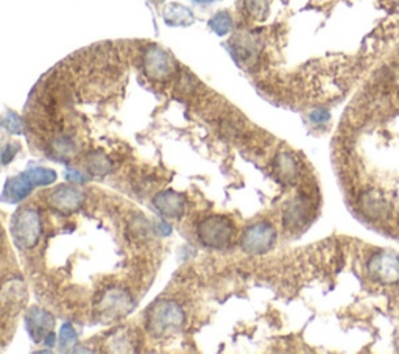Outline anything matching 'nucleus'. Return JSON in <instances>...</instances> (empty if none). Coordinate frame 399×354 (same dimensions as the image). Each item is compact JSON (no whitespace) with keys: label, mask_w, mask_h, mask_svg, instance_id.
Listing matches in <instances>:
<instances>
[{"label":"nucleus","mask_w":399,"mask_h":354,"mask_svg":"<svg viewBox=\"0 0 399 354\" xmlns=\"http://www.w3.org/2000/svg\"><path fill=\"white\" fill-rule=\"evenodd\" d=\"M184 324L186 312L175 300L170 298L156 300L145 314L147 333L158 338L178 334Z\"/></svg>","instance_id":"f257e3e1"},{"label":"nucleus","mask_w":399,"mask_h":354,"mask_svg":"<svg viewBox=\"0 0 399 354\" xmlns=\"http://www.w3.org/2000/svg\"><path fill=\"white\" fill-rule=\"evenodd\" d=\"M13 242L20 250H33L38 247L42 236V219L33 206H22L11 217Z\"/></svg>","instance_id":"f03ea898"},{"label":"nucleus","mask_w":399,"mask_h":354,"mask_svg":"<svg viewBox=\"0 0 399 354\" xmlns=\"http://www.w3.org/2000/svg\"><path fill=\"white\" fill-rule=\"evenodd\" d=\"M234 236V222L230 217L220 216V214L204 217L197 226V238L206 248L225 250L231 245Z\"/></svg>","instance_id":"7ed1b4c3"},{"label":"nucleus","mask_w":399,"mask_h":354,"mask_svg":"<svg viewBox=\"0 0 399 354\" xmlns=\"http://www.w3.org/2000/svg\"><path fill=\"white\" fill-rule=\"evenodd\" d=\"M276 228L267 220H259L245 228L240 236V248L248 255H265L275 247Z\"/></svg>","instance_id":"20e7f679"},{"label":"nucleus","mask_w":399,"mask_h":354,"mask_svg":"<svg viewBox=\"0 0 399 354\" xmlns=\"http://www.w3.org/2000/svg\"><path fill=\"white\" fill-rule=\"evenodd\" d=\"M133 307V298L123 287L111 286L102 291L100 297L95 301V311L102 320H117L127 315Z\"/></svg>","instance_id":"39448f33"},{"label":"nucleus","mask_w":399,"mask_h":354,"mask_svg":"<svg viewBox=\"0 0 399 354\" xmlns=\"http://www.w3.org/2000/svg\"><path fill=\"white\" fill-rule=\"evenodd\" d=\"M315 203L307 193H301L287 203L283 209V225L286 230L301 231L314 219Z\"/></svg>","instance_id":"423d86ee"},{"label":"nucleus","mask_w":399,"mask_h":354,"mask_svg":"<svg viewBox=\"0 0 399 354\" xmlns=\"http://www.w3.org/2000/svg\"><path fill=\"white\" fill-rule=\"evenodd\" d=\"M85 194L81 193L75 184H61L55 189H51L46 195V200L50 209L61 214V216H70L77 212L85 205Z\"/></svg>","instance_id":"0eeeda50"},{"label":"nucleus","mask_w":399,"mask_h":354,"mask_svg":"<svg viewBox=\"0 0 399 354\" xmlns=\"http://www.w3.org/2000/svg\"><path fill=\"white\" fill-rule=\"evenodd\" d=\"M142 64L147 75L153 80H167L175 71L172 56L156 46H152L144 51Z\"/></svg>","instance_id":"6e6552de"},{"label":"nucleus","mask_w":399,"mask_h":354,"mask_svg":"<svg viewBox=\"0 0 399 354\" xmlns=\"http://www.w3.org/2000/svg\"><path fill=\"white\" fill-rule=\"evenodd\" d=\"M154 209H156L161 216L170 217V219H180L184 212H186L188 200L183 194L176 193V190L167 189L161 190L152 200Z\"/></svg>","instance_id":"1a4fd4ad"},{"label":"nucleus","mask_w":399,"mask_h":354,"mask_svg":"<svg viewBox=\"0 0 399 354\" xmlns=\"http://www.w3.org/2000/svg\"><path fill=\"white\" fill-rule=\"evenodd\" d=\"M55 324L54 315L47 312L46 309L41 307H32L30 311L25 314V328L28 331V334L33 338V342L39 343L44 341L51 328Z\"/></svg>","instance_id":"9d476101"},{"label":"nucleus","mask_w":399,"mask_h":354,"mask_svg":"<svg viewBox=\"0 0 399 354\" xmlns=\"http://www.w3.org/2000/svg\"><path fill=\"white\" fill-rule=\"evenodd\" d=\"M273 172L284 184H295L300 180L301 166L298 158L290 152H279L273 161Z\"/></svg>","instance_id":"9b49d317"},{"label":"nucleus","mask_w":399,"mask_h":354,"mask_svg":"<svg viewBox=\"0 0 399 354\" xmlns=\"http://www.w3.org/2000/svg\"><path fill=\"white\" fill-rule=\"evenodd\" d=\"M33 184L27 178L25 173L13 176L6 181L4 188V202L6 203H19L33 193Z\"/></svg>","instance_id":"f8f14e48"},{"label":"nucleus","mask_w":399,"mask_h":354,"mask_svg":"<svg viewBox=\"0 0 399 354\" xmlns=\"http://www.w3.org/2000/svg\"><path fill=\"white\" fill-rule=\"evenodd\" d=\"M85 167L90 175L103 176L113 171V161L109 159V157L105 152L92 150L86 154Z\"/></svg>","instance_id":"ddd939ff"},{"label":"nucleus","mask_w":399,"mask_h":354,"mask_svg":"<svg viewBox=\"0 0 399 354\" xmlns=\"http://www.w3.org/2000/svg\"><path fill=\"white\" fill-rule=\"evenodd\" d=\"M50 154L60 161H69L73 154H77V144L68 135H58L49 144Z\"/></svg>","instance_id":"4468645a"},{"label":"nucleus","mask_w":399,"mask_h":354,"mask_svg":"<svg viewBox=\"0 0 399 354\" xmlns=\"http://www.w3.org/2000/svg\"><path fill=\"white\" fill-rule=\"evenodd\" d=\"M25 176L33 186H50L56 181V172L51 171V169H46V167H33L28 169L25 172Z\"/></svg>","instance_id":"2eb2a0df"},{"label":"nucleus","mask_w":399,"mask_h":354,"mask_svg":"<svg viewBox=\"0 0 399 354\" xmlns=\"http://www.w3.org/2000/svg\"><path fill=\"white\" fill-rule=\"evenodd\" d=\"M209 25L214 32H216L217 35L220 36H223L226 33H230L231 30V27H233V19L231 16L228 13H217L216 16H214L209 22Z\"/></svg>","instance_id":"dca6fc26"},{"label":"nucleus","mask_w":399,"mask_h":354,"mask_svg":"<svg viewBox=\"0 0 399 354\" xmlns=\"http://www.w3.org/2000/svg\"><path fill=\"white\" fill-rule=\"evenodd\" d=\"M77 343V331L75 328L72 326V323H64L61 326V333H60V346L63 351L70 350L73 345Z\"/></svg>","instance_id":"f3484780"},{"label":"nucleus","mask_w":399,"mask_h":354,"mask_svg":"<svg viewBox=\"0 0 399 354\" xmlns=\"http://www.w3.org/2000/svg\"><path fill=\"white\" fill-rule=\"evenodd\" d=\"M247 11L254 18H262L269 10V0H247Z\"/></svg>","instance_id":"a211bd4d"},{"label":"nucleus","mask_w":399,"mask_h":354,"mask_svg":"<svg viewBox=\"0 0 399 354\" xmlns=\"http://www.w3.org/2000/svg\"><path fill=\"white\" fill-rule=\"evenodd\" d=\"M4 127L8 130L11 135H20V133H24V122L13 113L6 114V117L4 119Z\"/></svg>","instance_id":"6ab92c4d"},{"label":"nucleus","mask_w":399,"mask_h":354,"mask_svg":"<svg viewBox=\"0 0 399 354\" xmlns=\"http://www.w3.org/2000/svg\"><path fill=\"white\" fill-rule=\"evenodd\" d=\"M64 176H66V180H68L72 184H85V183L90 181V175L85 173V172H80V171H77V169H68Z\"/></svg>","instance_id":"aec40b11"},{"label":"nucleus","mask_w":399,"mask_h":354,"mask_svg":"<svg viewBox=\"0 0 399 354\" xmlns=\"http://www.w3.org/2000/svg\"><path fill=\"white\" fill-rule=\"evenodd\" d=\"M19 150V145L18 144H5L4 149H2V159H4V164L6 166L8 162L14 158V154L18 153Z\"/></svg>","instance_id":"412c9836"},{"label":"nucleus","mask_w":399,"mask_h":354,"mask_svg":"<svg viewBox=\"0 0 399 354\" xmlns=\"http://www.w3.org/2000/svg\"><path fill=\"white\" fill-rule=\"evenodd\" d=\"M329 119V113L324 111V109H317L312 114H310V121L314 123H324Z\"/></svg>","instance_id":"4be33fe9"},{"label":"nucleus","mask_w":399,"mask_h":354,"mask_svg":"<svg viewBox=\"0 0 399 354\" xmlns=\"http://www.w3.org/2000/svg\"><path fill=\"white\" fill-rule=\"evenodd\" d=\"M153 230L158 236H168L172 233V226H170L167 222H156Z\"/></svg>","instance_id":"5701e85b"},{"label":"nucleus","mask_w":399,"mask_h":354,"mask_svg":"<svg viewBox=\"0 0 399 354\" xmlns=\"http://www.w3.org/2000/svg\"><path fill=\"white\" fill-rule=\"evenodd\" d=\"M55 341H56V337H55V334L50 331V333H49L46 337H44L42 342L46 343L47 346H54V345H55Z\"/></svg>","instance_id":"b1692460"}]
</instances>
